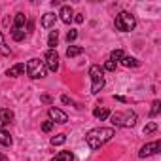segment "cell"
<instances>
[{"instance_id": "obj_26", "label": "cell", "mask_w": 161, "mask_h": 161, "mask_svg": "<svg viewBox=\"0 0 161 161\" xmlns=\"http://www.w3.org/2000/svg\"><path fill=\"white\" fill-rule=\"evenodd\" d=\"M76 38H78V31H74V29H70V31L66 32V42L70 44V42H74Z\"/></svg>"}, {"instance_id": "obj_7", "label": "cell", "mask_w": 161, "mask_h": 161, "mask_svg": "<svg viewBox=\"0 0 161 161\" xmlns=\"http://www.w3.org/2000/svg\"><path fill=\"white\" fill-rule=\"evenodd\" d=\"M157 152H161V140H153V142L144 144V146L140 148V152H138V157L144 159V157H150V155H153V153H157Z\"/></svg>"}, {"instance_id": "obj_16", "label": "cell", "mask_w": 161, "mask_h": 161, "mask_svg": "<svg viewBox=\"0 0 161 161\" xmlns=\"http://www.w3.org/2000/svg\"><path fill=\"white\" fill-rule=\"evenodd\" d=\"M51 161H74V153L68 152V150H64V152H59Z\"/></svg>"}, {"instance_id": "obj_1", "label": "cell", "mask_w": 161, "mask_h": 161, "mask_svg": "<svg viewBox=\"0 0 161 161\" xmlns=\"http://www.w3.org/2000/svg\"><path fill=\"white\" fill-rule=\"evenodd\" d=\"M114 129L110 127H97V129H91L86 133V142L91 150H99L101 146H104L108 140H112L114 136Z\"/></svg>"}, {"instance_id": "obj_33", "label": "cell", "mask_w": 161, "mask_h": 161, "mask_svg": "<svg viewBox=\"0 0 161 161\" xmlns=\"http://www.w3.org/2000/svg\"><path fill=\"white\" fill-rule=\"evenodd\" d=\"M34 29V21H27V32H31Z\"/></svg>"}, {"instance_id": "obj_29", "label": "cell", "mask_w": 161, "mask_h": 161, "mask_svg": "<svg viewBox=\"0 0 161 161\" xmlns=\"http://www.w3.org/2000/svg\"><path fill=\"white\" fill-rule=\"evenodd\" d=\"M61 101H63L64 104H70V106H74V101H72L68 95H63V97H61Z\"/></svg>"}, {"instance_id": "obj_28", "label": "cell", "mask_w": 161, "mask_h": 161, "mask_svg": "<svg viewBox=\"0 0 161 161\" xmlns=\"http://www.w3.org/2000/svg\"><path fill=\"white\" fill-rule=\"evenodd\" d=\"M53 125H55V123H53L51 119H47V121H44V123H42V131H44V133H49V131L53 129Z\"/></svg>"}, {"instance_id": "obj_24", "label": "cell", "mask_w": 161, "mask_h": 161, "mask_svg": "<svg viewBox=\"0 0 161 161\" xmlns=\"http://www.w3.org/2000/svg\"><path fill=\"white\" fill-rule=\"evenodd\" d=\"M25 36H27V32H25V31H12V38H14L15 42L25 40Z\"/></svg>"}, {"instance_id": "obj_10", "label": "cell", "mask_w": 161, "mask_h": 161, "mask_svg": "<svg viewBox=\"0 0 161 161\" xmlns=\"http://www.w3.org/2000/svg\"><path fill=\"white\" fill-rule=\"evenodd\" d=\"M12 121H14V112L8 108H0V129H4Z\"/></svg>"}, {"instance_id": "obj_30", "label": "cell", "mask_w": 161, "mask_h": 161, "mask_svg": "<svg viewBox=\"0 0 161 161\" xmlns=\"http://www.w3.org/2000/svg\"><path fill=\"white\" fill-rule=\"evenodd\" d=\"M40 101H42V103H46V104H51V103H53V99H51L49 95H42V97H40Z\"/></svg>"}, {"instance_id": "obj_25", "label": "cell", "mask_w": 161, "mask_h": 161, "mask_svg": "<svg viewBox=\"0 0 161 161\" xmlns=\"http://www.w3.org/2000/svg\"><path fill=\"white\" fill-rule=\"evenodd\" d=\"M153 131H157V123H155V121H150V123L144 127V135H150V133H153Z\"/></svg>"}, {"instance_id": "obj_8", "label": "cell", "mask_w": 161, "mask_h": 161, "mask_svg": "<svg viewBox=\"0 0 161 161\" xmlns=\"http://www.w3.org/2000/svg\"><path fill=\"white\" fill-rule=\"evenodd\" d=\"M47 114H49V119L53 121V123H66L68 121V116L63 112V110H59V108H55V106H51L49 110H47Z\"/></svg>"}, {"instance_id": "obj_11", "label": "cell", "mask_w": 161, "mask_h": 161, "mask_svg": "<svg viewBox=\"0 0 161 161\" xmlns=\"http://www.w3.org/2000/svg\"><path fill=\"white\" fill-rule=\"evenodd\" d=\"M25 25H27V15L25 14H15V19H14V27L12 31H25ZM27 32V31H25Z\"/></svg>"}, {"instance_id": "obj_13", "label": "cell", "mask_w": 161, "mask_h": 161, "mask_svg": "<svg viewBox=\"0 0 161 161\" xmlns=\"http://www.w3.org/2000/svg\"><path fill=\"white\" fill-rule=\"evenodd\" d=\"M55 21H57V15H55L53 12H47V14H44V17H42V27H44V29H51V27L55 25Z\"/></svg>"}, {"instance_id": "obj_20", "label": "cell", "mask_w": 161, "mask_h": 161, "mask_svg": "<svg viewBox=\"0 0 161 161\" xmlns=\"http://www.w3.org/2000/svg\"><path fill=\"white\" fill-rule=\"evenodd\" d=\"M57 44H59V32H57V31H51V32H49V38H47V46H49V49H55Z\"/></svg>"}, {"instance_id": "obj_21", "label": "cell", "mask_w": 161, "mask_h": 161, "mask_svg": "<svg viewBox=\"0 0 161 161\" xmlns=\"http://www.w3.org/2000/svg\"><path fill=\"white\" fill-rule=\"evenodd\" d=\"M64 142H66V135H64V133H59V135L51 136V144H53V146H61V144H64Z\"/></svg>"}, {"instance_id": "obj_4", "label": "cell", "mask_w": 161, "mask_h": 161, "mask_svg": "<svg viewBox=\"0 0 161 161\" xmlns=\"http://www.w3.org/2000/svg\"><path fill=\"white\" fill-rule=\"evenodd\" d=\"M114 27H116V31H119V32H131V31H135V27H136V19H135V15L129 14V12H119V14L116 15V19H114Z\"/></svg>"}, {"instance_id": "obj_6", "label": "cell", "mask_w": 161, "mask_h": 161, "mask_svg": "<svg viewBox=\"0 0 161 161\" xmlns=\"http://www.w3.org/2000/svg\"><path fill=\"white\" fill-rule=\"evenodd\" d=\"M44 63H46L47 70L57 72L59 70V53H57V49H47L46 55H44Z\"/></svg>"}, {"instance_id": "obj_32", "label": "cell", "mask_w": 161, "mask_h": 161, "mask_svg": "<svg viewBox=\"0 0 161 161\" xmlns=\"http://www.w3.org/2000/svg\"><path fill=\"white\" fill-rule=\"evenodd\" d=\"M114 99L119 101V103H129V99H125V97H121V95H114Z\"/></svg>"}, {"instance_id": "obj_31", "label": "cell", "mask_w": 161, "mask_h": 161, "mask_svg": "<svg viewBox=\"0 0 161 161\" xmlns=\"http://www.w3.org/2000/svg\"><path fill=\"white\" fill-rule=\"evenodd\" d=\"M72 21H76V23H84V15L82 14H74V19Z\"/></svg>"}, {"instance_id": "obj_5", "label": "cell", "mask_w": 161, "mask_h": 161, "mask_svg": "<svg viewBox=\"0 0 161 161\" xmlns=\"http://www.w3.org/2000/svg\"><path fill=\"white\" fill-rule=\"evenodd\" d=\"M89 78H91V93L99 95L101 89L104 87V70L99 64H91L89 66Z\"/></svg>"}, {"instance_id": "obj_17", "label": "cell", "mask_w": 161, "mask_h": 161, "mask_svg": "<svg viewBox=\"0 0 161 161\" xmlns=\"http://www.w3.org/2000/svg\"><path fill=\"white\" fill-rule=\"evenodd\" d=\"M0 55L2 57H8V55H12V49H10V46L6 44V40H4V34L0 32Z\"/></svg>"}, {"instance_id": "obj_23", "label": "cell", "mask_w": 161, "mask_h": 161, "mask_svg": "<svg viewBox=\"0 0 161 161\" xmlns=\"http://www.w3.org/2000/svg\"><path fill=\"white\" fill-rule=\"evenodd\" d=\"M125 57V53H123V49H114L112 53H110V61H114V63H118V61H121Z\"/></svg>"}, {"instance_id": "obj_9", "label": "cell", "mask_w": 161, "mask_h": 161, "mask_svg": "<svg viewBox=\"0 0 161 161\" xmlns=\"http://www.w3.org/2000/svg\"><path fill=\"white\" fill-rule=\"evenodd\" d=\"M59 19H61L63 23L70 25V21L74 19V10H72V6H68V4L61 6V12H59Z\"/></svg>"}, {"instance_id": "obj_18", "label": "cell", "mask_w": 161, "mask_h": 161, "mask_svg": "<svg viewBox=\"0 0 161 161\" xmlns=\"http://www.w3.org/2000/svg\"><path fill=\"white\" fill-rule=\"evenodd\" d=\"M82 53H84V47L82 46H68V49H66V57L68 59L78 57V55H82Z\"/></svg>"}, {"instance_id": "obj_34", "label": "cell", "mask_w": 161, "mask_h": 161, "mask_svg": "<svg viewBox=\"0 0 161 161\" xmlns=\"http://www.w3.org/2000/svg\"><path fill=\"white\" fill-rule=\"evenodd\" d=\"M0 161H10V159H8V157H6L4 153H0Z\"/></svg>"}, {"instance_id": "obj_2", "label": "cell", "mask_w": 161, "mask_h": 161, "mask_svg": "<svg viewBox=\"0 0 161 161\" xmlns=\"http://www.w3.org/2000/svg\"><path fill=\"white\" fill-rule=\"evenodd\" d=\"M110 123L116 127H135L136 123V112L135 110H123V112H110Z\"/></svg>"}, {"instance_id": "obj_22", "label": "cell", "mask_w": 161, "mask_h": 161, "mask_svg": "<svg viewBox=\"0 0 161 161\" xmlns=\"http://www.w3.org/2000/svg\"><path fill=\"white\" fill-rule=\"evenodd\" d=\"M159 110H161V101H153L152 103V108H150V118H155L157 114H159Z\"/></svg>"}, {"instance_id": "obj_15", "label": "cell", "mask_w": 161, "mask_h": 161, "mask_svg": "<svg viewBox=\"0 0 161 161\" xmlns=\"http://www.w3.org/2000/svg\"><path fill=\"white\" fill-rule=\"evenodd\" d=\"M0 144L2 146H12L14 144V138L6 129H0Z\"/></svg>"}, {"instance_id": "obj_14", "label": "cell", "mask_w": 161, "mask_h": 161, "mask_svg": "<svg viewBox=\"0 0 161 161\" xmlns=\"http://www.w3.org/2000/svg\"><path fill=\"white\" fill-rule=\"evenodd\" d=\"M93 116H95L97 119L104 121V119H108V116H110V110H108V108H104V106H97V108L93 110Z\"/></svg>"}, {"instance_id": "obj_12", "label": "cell", "mask_w": 161, "mask_h": 161, "mask_svg": "<svg viewBox=\"0 0 161 161\" xmlns=\"http://www.w3.org/2000/svg\"><path fill=\"white\" fill-rule=\"evenodd\" d=\"M23 72H25V63H17V64H14L12 68L6 70V76H8V78H17V76H21Z\"/></svg>"}, {"instance_id": "obj_27", "label": "cell", "mask_w": 161, "mask_h": 161, "mask_svg": "<svg viewBox=\"0 0 161 161\" xmlns=\"http://www.w3.org/2000/svg\"><path fill=\"white\" fill-rule=\"evenodd\" d=\"M116 66H118V63H114V61H110V59H108V61L104 63V68H103V70H108V72H114V70H116Z\"/></svg>"}, {"instance_id": "obj_3", "label": "cell", "mask_w": 161, "mask_h": 161, "mask_svg": "<svg viewBox=\"0 0 161 161\" xmlns=\"http://www.w3.org/2000/svg\"><path fill=\"white\" fill-rule=\"evenodd\" d=\"M25 72H27V76H29V78H32V80L46 78V74H47V68H46V63H44V59H38V57H34V59L27 61V64H25Z\"/></svg>"}, {"instance_id": "obj_19", "label": "cell", "mask_w": 161, "mask_h": 161, "mask_svg": "<svg viewBox=\"0 0 161 161\" xmlns=\"http://www.w3.org/2000/svg\"><path fill=\"white\" fill-rule=\"evenodd\" d=\"M119 63H121L123 66H127V68H131V66L135 68V66H138V64H140V61H138V59H135V57H129V55H125V57H123Z\"/></svg>"}]
</instances>
